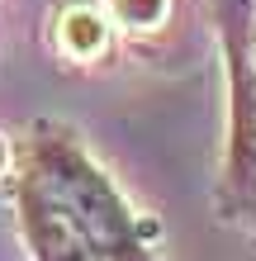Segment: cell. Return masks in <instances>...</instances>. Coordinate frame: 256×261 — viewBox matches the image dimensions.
<instances>
[{
  "label": "cell",
  "mask_w": 256,
  "mask_h": 261,
  "mask_svg": "<svg viewBox=\"0 0 256 261\" xmlns=\"http://www.w3.org/2000/svg\"><path fill=\"white\" fill-rule=\"evenodd\" d=\"M57 43H62V53L67 57H76V62H90V57H100L104 53V43H109V24L100 19L95 10H67L62 14V24H57Z\"/></svg>",
  "instance_id": "3"
},
{
  "label": "cell",
  "mask_w": 256,
  "mask_h": 261,
  "mask_svg": "<svg viewBox=\"0 0 256 261\" xmlns=\"http://www.w3.org/2000/svg\"><path fill=\"white\" fill-rule=\"evenodd\" d=\"M233 180L256 190V43L237 57L233 76Z\"/></svg>",
  "instance_id": "2"
},
{
  "label": "cell",
  "mask_w": 256,
  "mask_h": 261,
  "mask_svg": "<svg viewBox=\"0 0 256 261\" xmlns=\"http://www.w3.org/2000/svg\"><path fill=\"white\" fill-rule=\"evenodd\" d=\"M24 228H29L38 261H104L100 247L90 242V233L81 228V219L67 209V199L43 176H34L24 190Z\"/></svg>",
  "instance_id": "1"
},
{
  "label": "cell",
  "mask_w": 256,
  "mask_h": 261,
  "mask_svg": "<svg viewBox=\"0 0 256 261\" xmlns=\"http://www.w3.org/2000/svg\"><path fill=\"white\" fill-rule=\"evenodd\" d=\"M109 10H114V19L124 29H133V34H152V29L166 24L171 0H109Z\"/></svg>",
  "instance_id": "4"
}]
</instances>
